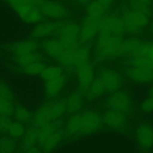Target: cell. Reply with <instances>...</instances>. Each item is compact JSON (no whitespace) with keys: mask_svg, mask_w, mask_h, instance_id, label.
<instances>
[{"mask_svg":"<svg viewBox=\"0 0 153 153\" xmlns=\"http://www.w3.org/2000/svg\"><path fill=\"white\" fill-rule=\"evenodd\" d=\"M65 113V99H52L42 103L35 109L32 125L39 128L52 121L62 118Z\"/></svg>","mask_w":153,"mask_h":153,"instance_id":"cell-1","label":"cell"},{"mask_svg":"<svg viewBox=\"0 0 153 153\" xmlns=\"http://www.w3.org/2000/svg\"><path fill=\"white\" fill-rule=\"evenodd\" d=\"M123 40L121 36L99 33L94 47L95 60L102 62L121 56Z\"/></svg>","mask_w":153,"mask_h":153,"instance_id":"cell-2","label":"cell"},{"mask_svg":"<svg viewBox=\"0 0 153 153\" xmlns=\"http://www.w3.org/2000/svg\"><path fill=\"white\" fill-rule=\"evenodd\" d=\"M150 14L128 8L121 16L126 29V32L135 35L142 32L149 25Z\"/></svg>","mask_w":153,"mask_h":153,"instance_id":"cell-3","label":"cell"},{"mask_svg":"<svg viewBox=\"0 0 153 153\" xmlns=\"http://www.w3.org/2000/svg\"><path fill=\"white\" fill-rule=\"evenodd\" d=\"M105 105L107 109L119 112L127 116L134 110V103L130 94L121 88L109 93Z\"/></svg>","mask_w":153,"mask_h":153,"instance_id":"cell-4","label":"cell"},{"mask_svg":"<svg viewBox=\"0 0 153 153\" xmlns=\"http://www.w3.org/2000/svg\"><path fill=\"white\" fill-rule=\"evenodd\" d=\"M81 129L78 136H87L100 131L103 127L102 115L94 109H86L79 111Z\"/></svg>","mask_w":153,"mask_h":153,"instance_id":"cell-5","label":"cell"},{"mask_svg":"<svg viewBox=\"0 0 153 153\" xmlns=\"http://www.w3.org/2000/svg\"><path fill=\"white\" fill-rule=\"evenodd\" d=\"M96 76L100 80L108 93L121 89L124 84L123 76L118 71L112 68H102Z\"/></svg>","mask_w":153,"mask_h":153,"instance_id":"cell-6","label":"cell"},{"mask_svg":"<svg viewBox=\"0 0 153 153\" xmlns=\"http://www.w3.org/2000/svg\"><path fill=\"white\" fill-rule=\"evenodd\" d=\"M128 57V66L153 68V41H142L137 50Z\"/></svg>","mask_w":153,"mask_h":153,"instance_id":"cell-7","label":"cell"},{"mask_svg":"<svg viewBox=\"0 0 153 153\" xmlns=\"http://www.w3.org/2000/svg\"><path fill=\"white\" fill-rule=\"evenodd\" d=\"M126 33L124 23L121 17L115 14H105L99 20V33L122 37Z\"/></svg>","mask_w":153,"mask_h":153,"instance_id":"cell-8","label":"cell"},{"mask_svg":"<svg viewBox=\"0 0 153 153\" xmlns=\"http://www.w3.org/2000/svg\"><path fill=\"white\" fill-rule=\"evenodd\" d=\"M103 125L118 133H126L129 127L127 115L115 111L107 109L102 115Z\"/></svg>","mask_w":153,"mask_h":153,"instance_id":"cell-9","label":"cell"},{"mask_svg":"<svg viewBox=\"0 0 153 153\" xmlns=\"http://www.w3.org/2000/svg\"><path fill=\"white\" fill-rule=\"evenodd\" d=\"M134 139L139 148L143 151L153 148V126L149 122L143 121L137 124L134 130Z\"/></svg>","mask_w":153,"mask_h":153,"instance_id":"cell-10","label":"cell"},{"mask_svg":"<svg viewBox=\"0 0 153 153\" xmlns=\"http://www.w3.org/2000/svg\"><path fill=\"white\" fill-rule=\"evenodd\" d=\"M126 74L128 79L136 84H148L153 82L152 68L128 66Z\"/></svg>","mask_w":153,"mask_h":153,"instance_id":"cell-11","label":"cell"},{"mask_svg":"<svg viewBox=\"0 0 153 153\" xmlns=\"http://www.w3.org/2000/svg\"><path fill=\"white\" fill-rule=\"evenodd\" d=\"M14 11L19 17L27 24H38L42 20L44 17L38 7L32 3L20 7L14 10Z\"/></svg>","mask_w":153,"mask_h":153,"instance_id":"cell-12","label":"cell"},{"mask_svg":"<svg viewBox=\"0 0 153 153\" xmlns=\"http://www.w3.org/2000/svg\"><path fill=\"white\" fill-rule=\"evenodd\" d=\"M95 78L94 68L90 62L76 67V78L81 90L85 91L93 82Z\"/></svg>","mask_w":153,"mask_h":153,"instance_id":"cell-13","label":"cell"},{"mask_svg":"<svg viewBox=\"0 0 153 153\" xmlns=\"http://www.w3.org/2000/svg\"><path fill=\"white\" fill-rule=\"evenodd\" d=\"M68 82V76L63 74L61 76L44 81L43 91L44 94L48 99H54L65 88Z\"/></svg>","mask_w":153,"mask_h":153,"instance_id":"cell-14","label":"cell"},{"mask_svg":"<svg viewBox=\"0 0 153 153\" xmlns=\"http://www.w3.org/2000/svg\"><path fill=\"white\" fill-rule=\"evenodd\" d=\"M99 33V20L87 16L83 20L79 33V39L82 43L90 42Z\"/></svg>","mask_w":153,"mask_h":153,"instance_id":"cell-15","label":"cell"},{"mask_svg":"<svg viewBox=\"0 0 153 153\" xmlns=\"http://www.w3.org/2000/svg\"><path fill=\"white\" fill-rule=\"evenodd\" d=\"M63 23V22L60 21L40 22L32 29L30 35L33 39L46 38L59 30Z\"/></svg>","mask_w":153,"mask_h":153,"instance_id":"cell-16","label":"cell"},{"mask_svg":"<svg viewBox=\"0 0 153 153\" xmlns=\"http://www.w3.org/2000/svg\"><path fill=\"white\" fill-rule=\"evenodd\" d=\"M39 8L44 16L54 20H60L68 16L66 8L57 2H44L39 7Z\"/></svg>","mask_w":153,"mask_h":153,"instance_id":"cell-17","label":"cell"},{"mask_svg":"<svg viewBox=\"0 0 153 153\" xmlns=\"http://www.w3.org/2000/svg\"><path fill=\"white\" fill-rule=\"evenodd\" d=\"M66 113L74 114L81 111L84 105V94L81 90L72 91L65 99Z\"/></svg>","mask_w":153,"mask_h":153,"instance_id":"cell-18","label":"cell"},{"mask_svg":"<svg viewBox=\"0 0 153 153\" xmlns=\"http://www.w3.org/2000/svg\"><path fill=\"white\" fill-rule=\"evenodd\" d=\"M65 121L62 118L52 121L38 128V146L56 131L64 128Z\"/></svg>","mask_w":153,"mask_h":153,"instance_id":"cell-19","label":"cell"},{"mask_svg":"<svg viewBox=\"0 0 153 153\" xmlns=\"http://www.w3.org/2000/svg\"><path fill=\"white\" fill-rule=\"evenodd\" d=\"M38 44L35 39H29L17 41L10 46V50L15 56H20L36 51Z\"/></svg>","mask_w":153,"mask_h":153,"instance_id":"cell-20","label":"cell"},{"mask_svg":"<svg viewBox=\"0 0 153 153\" xmlns=\"http://www.w3.org/2000/svg\"><path fill=\"white\" fill-rule=\"evenodd\" d=\"M20 140L22 151L36 146L38 143V128L32 125L26 128L25 134Z\"/></svg>","mask_w":153,"mask_h":153,"instance_id":"cell-21","label":"cell"},{"mask_svg":"<svg viewBox=\"0 0 153 153\" xmlns=\"http://www.w3.org/2000/svg\"><path fill=\"white\" fill-rule=\"evenodd\" d=\"M41 47L48 56L56 59L65 50L59 39L55 38L45 39L41 43Z\"/></svg>","mask_w":153,"mask_h":153,"instance_id":"cell-22","label":"cell"},{"mask_svg":"<svg viewBox=\"0 0 153 153\" xmlns=\"http://www.w3.org/2000/svg\"><path fill=\"white\" fill-rule=\"evenodd\" d=\"M65 136L64 130L62 128L51 134L39 146L44 153H51L59 146Z\"/></svg>","mask_w":153,"mask_h":153,"instance_id":"cell-23","label":"cell"},{"mask_svg":"<svg viewBox=\"0 0 153 153\" xmlns=\"http://www.w3.org/2000/svg\"><path fill=\"white\" fill-rule=\"evenodd\" d=\"M81 129V115L80 112L71 115L66 120L63 128L65 136H78Z\"/></svg>","mask_w":153,"mask_h":153,"instance_id":"cell-24","label":"cell"},{"mask_svg":"<svg viewBox=\"0 0 153 153\" xmlns=\"http://www.w3.org/2000/svg\"><path fill=\"white\" fill-rule=\"evenodd\" d=\"M106 91L100 80L96 76L93 82L85 90L84 96L90 102L97 100L102 97Z\"/></svg>","mask_w":153,"mask_h":153,"instance_id":"cell-25","label":"cell"},{"mask_svg":"<svg viewBox=\"0 0 153 153\" xmlns=\"http://www.w3.org/2000/svg\"><path fill=\"white\" fill-rule=\"evenodd\" d=\"M15 121L25 125L32 123L33 112L23 105H15L13 114Z\"/></svg>","mask_w":153,"mask_h":153,"instance_id":"cell-26","label":"cell"},{"mask_svg":"<svg viewBox=\"0 0 153 153\" xmlns=\"http://www.w3.org/2000/svg\"><path fill=\"white\" fill-rule=\"evenodd\" d=\"M106 9L97 0H93L87 5V16L94 20H100L105 15Z\"/></svg>","mask_w":153,"mask_h":153,"instance_id":"cell-27","label":"cell"},{"mask_svg":"<svg viewBox=\"0 0 153 153\" xmlns=\"http://www.w3.org/2000/svg\"><path fill=\"white\" fill-rule=\"evenodd\" d=\"M14 60L16 64L23 68L36 62L44 60V56L37 51L15 56Z\"/></svg>","mask_w":153,"mask_h":153,"instance_id":"cell-28","label":"cell"},{"mask_svg":"<svg viewBox=\"0 0 153 153\" xmlns=\"http://www.w3.org/2000/svg\"><path fill=\"white\" fill-rule=\"evenodd\" d=\"M142 41L136 38H128L123 40L121 56H130L139 47Z\"/></svg>","mask_w":153,"mask_h":153,"instance_id":"cell-29","label":"cell"},{"mask_svg":"<svg viewBox=\"0 0 153 153\" xmlns=\"http://www.w3.org/2000/svg\"><path fill=\"white\" fill-rule=\"evenodd\" d=\"M17 140L7 134L0 135V152L15 153L17 151Z\"/></svg>","mask_w":153,"mask_h":153,"instance_id":"cell-30","label":"cell"},{"mask_svg":"<svg viewBox=\"0 0 153 153\" xmlns=\"http://www.w3.org/2000/svg\"><path fill=\"white\" fill-rule=\"evenodd\" d=\"M63 74L64 69L62 66L49 65L45 67L39 76L44 81H45L57 78Z\"/></svg>","mask_w":153,"mask_h":153,"instance_id":"cell-31","label":"cell"},{"mask_svg":"<svg viewBox=\"0 0 153 153\" xmlns=\"http://www.w3.org/2000/svg\"><path fill=\"white\" fill-rule=\"evenodd\" d=\"M60 66L72 67L75 65V50L65 49L62 54L56 59Z\"/></svg>","mask_w":153,"mask_h":153,"instance_id":"cell-32","label":"cell"},{"mask_svg":"<svg viewBox=\"0 0 153 153\" xmlns=\"http://www.w3.org/2000/svg\"><path fill=\"white\" fill-rule=\"evenodd\" d=\"M26 130L25 124L13 121L8 127L7 134L16 140L20 139Z\"/></svg>","mask_w":153,"mask_h":153,"instance_id":"cell-33","label":"cell"},{"mask_svg":"<svg viewBox=\"0 0 153 153\" xmlns=\"http://www.w3.org/2000/svg\"><path fill=\"white\" fill-rule=\"evenodd\" d=\"M90 50L88 45H83L75 50V67L89 62Z\"/></svg>","mask_w":153,"mask_h":153,"instance_id":"cell-34","label":"cell"},{"mask_svg":"<svg viewBox=\"0 0 153 153\" xmlns=\"http://www.w3.org/2000/svg\"><path fill=\"white\" fill-rule=\"evenodd\" d=\"M45 66V64L42 61H39L30 64L21 69L23 74L26 76H35L40 75Z\"/></svg>","mask_w":153,"mask_h":153,"instance_id":"cell-35","label":"cell"},{"mask_svg":"<svg viewBox=\"0 0 153 153\" xmlns=\"http://www.w3.org/2000/svg\"><path fill=\"white\" fill-rule=\"evenodd\" d=\"M59 40L65 49L76 50L79 47V36L71 35H60Z\"/></svg>","mask_w":153,"mask_h":153,"instance_id":"cell-36","label":"cell"},{"mask_svg":"<svg viewBox=\"0 0 153 153\" xmlns=\"http://www.w3.org/2000/svg\"><path fill=\"white\" fill-rule=\"evenodd\" d=\"M0 96L13 103L16 100V94L12 87L4 81L0 80Z\"/></svg>","mask_w":153,"mask_h":153,"instance_id":"cell-37","label":"cell"},{"mask_svg":"<svg viewBox=\"0 0 153 153\" xmlns=\"http://www.w3.org/2000/svg\"><path fill=\"white\" fill-rule=\"evenodd\" d=\"M80 27L75 22H63L59 29L60 35H71L79 36Z\"/></svg>","mask_w":153,"mask_h":153,"instance_id":"cell-38","label":"cell"},{"mask_svg":"<svg viewBox=\"0 0 153 153\" xmlns=\"http://www.w3.org/2000/svg\"><path fill=\"white\" fill-rule=\"evenodd\" d=\"M151 4L152 0H130L129 7L151 14Z\"/></svg>","mask_w":153,"mask_h":153,"instance_id":"cell-39","label":"cell"},{"mask_svg":"<svg viewBox=\"0 0 153 153\" xmlns=\"http://www.w3.org/2000/svg\"><path fill=\"white\" fill-rule=\"evenodd\" d=\"M14 103L0 96V115L10 117L13 115L14 109Z\"/></svg>","mask_w":153,"mask_h":153,"instance_id":"cell-40","label":"cell"},{"mask_svg":"<svg viewBox=\"0 0 153 153\" xmlns=\"http://www.w3.org/2000/svg\"><path fill=\"white\" fill-rule=\"evenodd\" d=\"M140 109L145 114H150L153 112V97L148 96L144 98L140 103Z\"/></svg>","mask_w":153,"mask_h":153,"instance_id":"cell-41","label":"cell"},{"mask_svg":"<svg viewBox=\"0 0 153 153\" xmlns=\"http://www.w3.org/2000/svg\"><path fill=\"white\" fill-rule=\"evenodd\" d=\"M13 121L10 117L0 115V135L7 134L8 127Z\"/></svg>","mask_w":153,"mask_h":153,"instance_id":"cell-42","label":"cell"},{"mask_svg":"<svg viewBox=\"0 0 153 153\" xmlns=\"http://www.w3.org/2000/svg\"><path fill=\"white\" fill-rule=\"evenodd\" d=\"M5 1L14 10L27 4L32 3L30 0H5Z\"/></svg>","mask_w":153,"mask_h":153,"instance_id":"cell-43","label":"cell"},{"mask_svg":"<svg viewBox=\"0 0 153 153\" xmlns=\"http://www.w3.org/2000/svg\"><path fill=\"white\" fill-rule=\"evenodd\" d=\"M23 153H44L39 146H35L29 149L22 151Z\"/></svg>","mask_w":153,"mask_h":153,"instance_id":"cell-44","label":"cell"},{"mask_svg":"<svg viewBox=\"0 0 153 153\" xmlns=\"http://www.w3.org/2000/svg\"><path fill=\"white\" fill-rule=\"evenodd\" d=\"M99 2H100L102 5H103L106 8L111 6L115 0H97Z\"/></svg>","mask_w":153,"mask_h":153,"instance_id":"cell-45","label":"cell"},{"mask_svg":"<svg viewBox=\"0 0 153 153\" xmlns=\"http://www.w3.org/2000/svg\"><path fill=\"white\" fill-rule=\"evenodd\" d=\"M30 2L33 4H34V5H35L36 6H40L42 3H44L45 1H44V0H30Z\"/></svg>","mask_w":153,"mask_h":153,"instance_id":"cell-46","label":"cell"},{"mask_svg":"<svg viewBox=\"0 0 153 153\" xmlns=\"http://www.w3.org/2000/svg\"><path fill=\"white\" fill-rule=\"evenodd\" d=\"M78 3L83 5H87L92 0H76Z\"/></svg>","mask_w":153,"mask_h":153,"instance_id":"cell-47","label":"cell"},{"mask_svg":"<svg viewBox=\"0 0 153 153\" xmlns=\"http://www.w3.org/2000/svg\"><path fill=\"white\" fill-rule=\"evenodd\" d=\"M148 96L153 97V84L151 86V87L149 88V91H148Z\"/></svg>","mask_w":153,"mask_h":153,"instance_id":"cell-48","label":"cell"},{"mask_svg":"<svg viewBox=\"0 0 153 153\" xmlns=\"http://www.w3.org/2000/svg\"><path fill=\"white\" fill-rule=\"evenodd\" d=\"M150 30H151V32L153 34V22L150 25Z\"/></svg>","mask_w":153,"mask_h":153,"instance_id":"cell-49","label":"cell"},{"mask_svg":"<svg viewBox=\"0 0 153 153\" xmlns=\"http://www.w3.org/2000/svg\"><path fill=\"white\" fill-rule=\"evenodd\" d=\"M151 11L153 12V0H152V4H151Z\"/></svg>","mask_w":153,"mask_h":153,"instance_id":"cell-50","label":"cell"},{"mask_svg":"<svg viewBox=\"0 0 153 153\" xmlns=\"http://www.w3.org/2000/svg\"><path fill=\"white\" fill-rule=\"evenodd\" d=\"M0 153H1V152H0Z\"/></svg>","mask_w":153,"mask_h":153,"instance_id":"cell-51","label":"cell"}]
</instances>
